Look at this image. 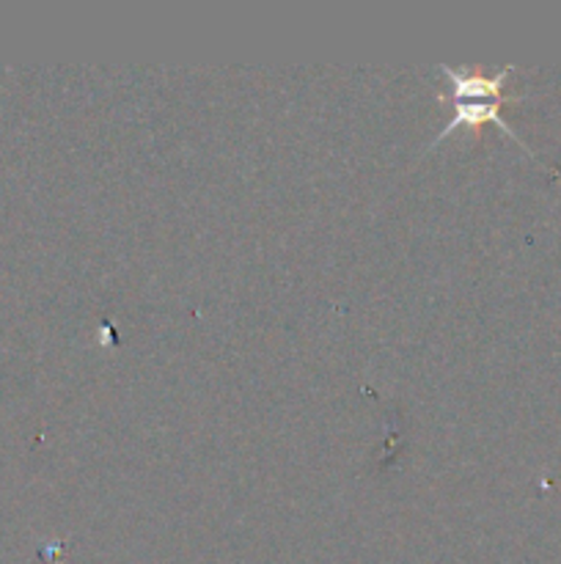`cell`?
Here are the masks:
<instances>
[{"label":"cell","instance_id":"obj_1","mask_svg":"<svg viewBox=\"0 0 561 564\" xmlns=\"http://www.w3.org/2000/svg\"><path fill=\"white\" fill-rule=\"evenodd\" d=\"M440 102H451L454 105V116H451L449 124L443 127V132H440L438 138H435V143H440L443 138H449L451 132L457 130V127H473V124H482V121H493V124H498L501 130L506 132L509 138H515L517 143H520L522 149H526L528 154L534 158L531 149L526 147V141H522L520 135H517L515 130H512L509 121L501 116V105L506 102V99H517V97H501V99H479V97H460V99H446V97H438Z\"/></svg>","mask_w":561,"mask_h":564},{"label":"cell","instance_id":"obj_2","mask_svg":"<svg viewBox=\"0 0 561 564\" xmlns=\"http://www.w3.org/2000/svg\"><path fill=\"white\" fill-rule=\"evenodd\" d=\"M440 72H443V75L449 77V83H451L449 91L440 94V97H446V99H460V97L501 99V97H504V94H501V88H504L506 77L515 72V66H504V69L495 72L493 77L462 75V72H457L454 66H446V64H440Z\"/></svg>","mask_w":561,"mask_h":564}]
</instances>
